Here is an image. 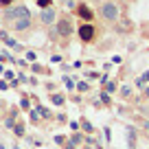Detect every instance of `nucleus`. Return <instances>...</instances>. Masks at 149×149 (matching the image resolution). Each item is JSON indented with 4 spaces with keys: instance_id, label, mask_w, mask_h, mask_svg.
I'll return each instance as SVG.
<instances>
[{
    "instance_id": "nucleus-33",
    "label": "nucleus",
    "mask_w": 149,
    "mask_h": 149,
    "mask_svg": "<svg viewBox=\"0 0 149 149\" xmlns=\"http://www.w3.org/2000/svg\"><path fill=\"white\" fill-rule=\"evenodd\" d=\"M134 86H136V88H140V90H143V88H145V81H143V77H136Z\"/></svg>"
},
{
    "instance_id": "nucleus-31",
    "label": "nucleus",
    "mask_w": 149,
    "mask_h": 149,
    "mask_svg": "<svg viewBox=\"0 0 149 149\" xmlns=\"http://www.w3.org/2000/svg\"><path fill=\"white\" fill-rule=\"evenodd\" d=\"M107 81H110V74H107V72H105V74H101V77H99V84H101V86H105Z\"/></svg>"
},
{
    "instance_id": "nucleus-13",
    "label": "nucleus",
    "mask_w": 149,
    "mask_h": 149,
    "mask_svg": "<svg viewBox=\"0 0 149 149\" xmlns=\"http://www.w3.org/2000/svg\"><path fill=\"white\" fill-rule=\"evenodd\" d=\"M29 68H31V72H35V74H51V68H46V66H42V64H29Z\"/></svg>"
},
{
    "instance_id": "nucleus-10",
    "label": "nucleus",
    "mask_w": 149,
    "mask_h": 149,
    "mask_svg": "<svg viewBox=\"0 0 149 149\" xmlns=\"http://www.w3.org/2000/svg\"><path fill=\"white\" fill-rule=\"evenodd\" d=\"M125 132H127V149H134L136 147V138H138V136H136V127L134 125H127Z\"/></svg>"
},
{
    "instance_id": "nucleus-14",
    "label": "nucleus",
    "mask_w": 149,
    "mask_h": 149,
    "mask_svg": "<svg viewBox=\"0 0 149 149\" xmlns=\"http://www.w3.org/2000/svg\"><path fill=\"white\" fill-rule=\"evenodd\" d=\"M79 125H81V130H84V134H86V136H92V134H94V125L88 121V118H81Z\"/></svg>"
},
{
    "instance_id": "nucleus-2",
    "label": "nucleus",
    "mask_w": 149,
    "mask_h": 149,
    "mask_svg": "<svg viewBox=\"0 0 149 149\" xmlns=\"http://www.w3.org/2000/svg\"><path fill=\"white\" fill-rule=\"evenodd\" d=\"M55 29H57V35L64 40L66 44H68V40L77 33V26H74V18H72V13H61L59 18H57V22H55Z\"/></svg>"
},
{
    "instance_id": "nucleus-43",
    "label": "nucleus",
    "mask_w": 149,
    "mask_h": 149,
    "mask_svg": "<svg viewBox=\"0 0 149 149\" xmlns=\"http://www.w3.org/2000/svg\"><path fill=\"white\" fill-rule=\"evenodd\" d=\"M143 97L149 99V86H145V88H143Z\"/></svg>"
},
{
    "instance_id": "nucleus-32",
    "label": "nucleus",
    "mask_w": 149,
    "mask_h": 149,
    "mask_svg": "<svg viewBox=\"0 0 149 149\" xmlns=\"http://www.w3.org/2000/svg\"><path fill=\"white\" fill-rule=\"evenodd\" d=\"M5 79H7V81H13V79H15L13 70H5Z\"/></svg>"
},
{
    "instance_id": "nucleus-7",
    "label": "nucleus",
    "mask_w": 149,
    "mask_h": 149,
    "mask_svg": "<svg viewBox=\"0 0 149 149\" xmlns=\"http://www.w3.org/2000/svg\"><path fill=\"white\" fill-rule=\"evenodd\" d=\"M72 13L77 15L81 22H94V18H97V13L92 11L90 2H84V0H79V5H77V9H74Z\"/></svg>"
},
{
    "instance_id": "nucleus-3",
    "label": "nucleus",
    "mask_w": 149,
    "mask_h": 149,
    "mask_svg": "<svg viewBox=\"0 0 149 149\" xmlns=\"http://www.w3.org/2000/svg\"><path fill=\"white\" fill-rule=\"evenodd\" d=\"M31 9H29L26 5H22V2H18V5L9 7V9H2V15H0V20L5 22V26H9L11 22H15V20L20 18H31Z\"/></svg>"
},
{
    "instance_id": "nucleus-38",
    "label": "nucleus",
    "mask_w": 149,
    "mask_h": 149,
    "mask_svg": "<svg viewBox=\"0 0 149 149\" xmlns=\"http://www.w3.org/2000/svg\"><path fill=\"white\" fill-rule=\"evenodd\" d=\"M79 123H77V121H70V130H72V132H77V130H79Z\"/></svg>"
},
{
    "instance_id": "nucleus-12",
    "label": "nucleus",
    "mask_w": 149,
    "mask_h": 149,
    "mask_svg": "<svg viewBox=\"0 0 149 149\" xmlns=\"http://www.w3.org/2000/svg\"><path fill=\"white\" fill-rule=\"evenodd\" d=\"M61 9L66 11V13H72L74 9H77V5H79V0H59Z\"/></svg>"
},
{
    "instance_id": "nucleus-34",
    "label": "nucleus",
    "mask_w": 149,
    "mask_h": 149,
    "mask_svg": "<svg viewBox=\"0 0 149 149\" xmlns=\"http://www.w3.org/2000/svg\"><path fill=\"white\" fill-rule=\"evenodd\" d=\"M103 134H105V143H110V140H112V132H110V127H103Z\"/></svg>"
},
{
    "instance_id": "nucleus-47",
    "label": "nucleus",
    "mask_w": 149,
    "mask_h": 149,
    "mask_svg": "<svg viewBox=\"0 0 149 149\" xmlns=\"http://www.w3.org/2000/svg\"><path fill=\"white\" fill-rule=\"evenodd\" d=\"M81 149H92V147H90V145H81Z\"/></svg>"
},
{
    "instance_id": "nucleus-20",
    "label": "nucleus",
    "mask_w": 149,
    "mask_h": 149,
    "mask_svg": "<svg viewBox=\"0 0 149 149\" xmlns=\"http://www.w3.org/2000/svg\"><path fill=\"white\" fill-rule=\"evenodd\" d=\"M132 92H134V88L132 86H121V90H118V94H121V99H130Z\"/></svg>"
},
{
    "instance_id": "nucleus-25",
    "label": "nucleus",
    "mask_w": 149,
    "mask_h": 149,
    "mask_svg": "<svg viewBox=\"0 0 149 149\" xmlns=\"http://www.w3.org/2000/svg\"><path fill=\"white\" fill-rule=\"evenodd\" d=\"M53 2H55V0H35L37 9H48V7H55Z\"/></svg>"
},
{
    "instance_id": "nucleus-22",
    "label": "nucleus",
    "mask_w": 149,
    "mask_h": 149,
    "mask_svg": "<svg viewBox=\"0 0 149 149\" xmlns=\"http://www.w3.org/2000/svg\"><path fill=\"white\" fill-rule=\"evenodd\" d=\"M103 90H105L107 94H112V92H116V90H118V84H116V81H107V84L103 86Z\"/></svg>"
},
{
    "instance_id": "nucleus-5",
    "label": "nucleus",
    "mask_w": 149,
    "mask_h": 149,
    "mask_svg": "<svg viewBox=\"0 0 149 149\" xmlns=\"http://www.w3.org/2000/svg\"><path fill=\"white\" fill-rule=\"evenodd\" d=\"M7 29L13 31V33H20V35H24V33H33L37 29V18H35V15H31V18H20V20H15V22H11Z\"/></svg>"
},
{
    "instance_id": "nucleus-28",
    "label": "nucleus",
    "mask_w": 149,
    "mask_h": 149,
    "mask_svg": "<svg viewBox=\"0 0 149 149\" xmlns=\"http://www.w3.org/2000/svg\"><path fill=\"white\" fill-rule=\"evenodd\" d=\"M18 0H0V9H9V7H13Z\"/></svg>"
},
{
    "instance_id": "nucleus-37",
    "label": "nucleus",
    "mask_w": 149,
    "mask_h": 149,
    "mask_svg": "<svg viewBox=\"0 0 149 149\" xmlns=\"http://www.w3.org/2000/svg\"><path fill=\"white\" fill-rule=\"evenodd\" d=\"M61 70H64V74H68L70 70H72V66H68V64H64V61H61Z\"/></svg>"
},
{
    "instance_id": "nucleus-35",
    "label": "nucleus",
    "mask_w": 149,
    "mask_h": 149,
    "mask_svg": "<svg viewBox=\"0 0 149 149\" xmlns=\"http://www.w3.org/2000/svg\"><path fill=\"white\" fill-rule=\"evenodd\" d=\"M11 86H9V81L7 79H0V90H9Z\"/></svg>"
},
{
    "instance_id": "nucleus-24",
    "label": "nucleus",
    "mask_w": 149,
    "mask_h": 149,
    "mask_svg": "<svg viewBox=\"0 0 149 149\" xmlns=\"http://www.w3.org/2000/svg\"><path fill=\"white\" fill-rule=\"evenodd\" d=\"M46 35H48V40H51V42H57V40H59V35H57V29H55V26H48V29H46Z\"/></svg>"
},
{
    "instance_id": "nucleus-9",
    "label": "nucleus",
    "mask_w": 149,
    "mask_h": 149,
    "mask_svg": "<svg viewBox=\"0 0 149 149\" xmlns=\"http://www.w3.org/2000/svg\"><path fill=\"white\" fill-rule=\"evenodd\" d=\"M0 42H2V44H7L9 48H13L15 53H22V51H24V46H22L20 42H15L13 37L9 35V31H7V29H2V31H0Z\"/></svg>"
},
{
    "instance_id": "nucleus-29",
    "label": "nucleus",
    "mask_w": 149,
    "mask_h": 149,
    "mask_svg": "<svg viewBox=\"0 0 149 149\" xmlns=\"http://www.w3.org/2000/svg\"><path fill=\"white\" fill-rule=\"evenodd\" d=\"M55 143H57V145H59V147H64V145H66V143H68V138H66V136H64V134H57V136H55Z\"/></svg>"
},
{
    "instance_id": "nucleus-18",
    "label": "nucleus",
    "mask_w": 149,
    "mask_h": 149,
    "mask_svg": "<svg viewBox=\"0 0 149 149\" xmlns=\"http://www.w3.org/2000/svg\"><path fill=\"white\" fill-rule=\"evenodd\" d=\"M29 121H31L33 125H37V123L42 121V116H40V112H37L35 107H31V110H29Z\"/></svg>"
},
{
    "instance_id": "nucleus-16",
    "label": "nucleus",
    "mask_w": 149,
    "mask_h": 149,
    "mask_svg": "<svg viewBox=\"0 0 149 149\" xmlns=\"http://www.w3.org/2000/svg\"><path fill=\"white\" fill-rule=\"evenodd\" d=\"M35 110L40 112V116H42L44 121H51V118H53V112L48 110V107H44V105H35Z\"/></svg>"
},
{
    "instance_id": "nucleus-30",
    "label": "nucleus",
    "mask_w": 149,
    "mask_h": 149,
    "mask_svg": "<svg viewBox=\"0 0 149 149\" xmlns=\"http://www.w3.org/2000/svg\"><path fill=\"white\" fill-rule=\"evenodd\" d=\"M99 77H101V74H99L97 70H88V72H86V79H99Z\"/></svg>"
},
{
    "instance_id": "nucleus-11",
    "label": "nucleus",
    "mask_w": 149,
    "mask_h": 149,
    "mask_svg": "<svg viewBox=\"0 0 149 149\" xmlns=\"http://www.w3.org/2000/svg\"><path fill=\"white\" fill-rule=\"evenodd\" d=\"M48 101H51L53 105H57V107H64V105H66V97H64L61 92H51Z\"/></svg>"
},
{
    "instance_id": "nucleus-36",
    "label": "nucleus",
    "mask_w": 149,
    "mask_h": 149,
    "mask_svg": "<svg viewBox=\"0 0 149 149\" xmlns=\"http://www.w3.org/2000/svg\"><path fill=\"white\" fill-rule=\"evenodd\" d=\"M51 61H53V64H61V61H64V57H61V55H53Z\"/></svg>"
},
{
    "instance_id": "nucleus-19",
    "label": "nucleus",
    "mask_w": 149,
    "mask_h": 149,
    "mask_svg": "<svg viewBox=\"0 0 149 149\" xmlns=\"http://www.w3.org/2000/svg\"><path fill=\"white\" fill-rule=\"evenodd\" d=\"M99 103H101V105H110V103H112V97L103 88H101V92H99Z\"/></svg>"
},
{
    "instance_id": "nucleus-23",
    "label": "nucleus",
    "mask_w": 149,
    "mask_h": 149,
    "mask_svg": "<svg viewBox=\"0 0 149 149\" xmlns=\"http://www.w3.org/2000/svg\"><path fill=\"white\" fill-rule=\"evenodd\" d=\"M20 107H22L24 112H29V110H31V99H29L26 94H22V99H20Z\"/></svg>"
},
{
    "instance_id": "nucleus-8",
    "label": "nucleus",
    "mask_w": 149,
    "mask_h": 149,
    "mask_svg": "<svg viewBox=\"0 0 149 149\" xmlns=\"http://www.w3.org/2000/svg\"><path fill=\"white\" fill-rule=\"evenodd\" d=\"M132 29H134V22H132V18H127V15H123V18L114 24V33H118V35H127V33H132Z\"/></svg>"
},
{
    "instance_id": "nucleus-27",
    "label": "nucleus",
    "mask_w": 149,
    "mask_h": 149,
    "mask_svg": "<svg viewBox=\"0 0 149 149\" xmlns=\"http://www.w3.org/2000/svg\"><path fill=\"white\" fill-rule=\"evenodd\" d=\"M24 59H26L29 64H35V61H37V53L35 51H26V53H24Z\"/></svg>"
},
{
    "instance_id": "nucleus-41",
    "label": "nucleus",
    "mask_w": 149,
    "mask_h": 149,
    "mask_svg": "<svg viewBox=\"0 0 149 149\" xmlns=\"http://www.w3.org/2000/svg\"><path fill=\"white\" fill-rule=\"evenodd\" d=\"M140 77H143V81H145V84H149V70H145V72L140 74Z\"/></svg>"
},
{
    "instance_id": "nucleus-42",
    "label": "nucleus",
    "mask_w": 149,
    "mask_h": 149,
    "mask_svg": "<svg viewBox=\"0 0 149 149\" xmlns=\"http://www.w3.org/2000/svg\"><path fill=\"white\" fill-rule=\"evenodd\" d=\"M64 149H77V145H72V143H70V140H68V143L64 145Z\"/></svg>"
},
{
    "instance_id": "nucleus-46",
    "label": "nucleus",
    "mask_w": 149,
    "mask_h": 149,
    "mask_svg": "<svg viewBox=\"0 0 149 149\" xmlns=\"http://www.w3.org/2000/svg\"><path fill=\"white\" fill-rule=\"evenodd\" d=\"M2 110H5V103H2V99H0V112H2Z\"/></svg>"
},
{
    "instance_id": "nucleus-21",
    "label": "nucleus",
    "mask_w": 149,
    "mask_h": 149,
    "mask_svg": "<svg viewBox=\"0 0 149 149\" xmlns=\"http://www.w3.org/2000/svg\"><path fill=\"white\" fill-rule=\"evenodd\" d=\"M61 81H64V86L68 90H74V86H77V81L72 79V77H68V74H64V77H61Z\"/></svg>"
},
{
    "instance_id": "nucleus-48",
    "label": "nucleus",
    "mask_w": 149,
    "mask_h": 149,
    "mask_svg": "<svg viewBox=\"0 0 149 149\" xmlns=\"http://www.w3.org/2000/svg\"><path fill=\"white\" fill-rule=\"evenodd\" d=\"M90 2H97V5H101V2H103V0H90Z\"/></svg>"
},
{
    "instance_id": "nucleus-45",
    "label": "nucleus",
    "mask_w": 149,
    "mask_h": 149,
    "mask_svg": "<svg viewBox=\"0 0 149 149\" xmlns=\"http://www.w3.org/2000/svg\"><path fill=\"white\" fill-rule=\"evenodd\" d=\"M0 72H5V64L2 61H0Z\"/></svg>"
},
{
    "instance_id": "nucleus-4",
    "label": "nucleus",
    "mask_w": 149,
    "mask_h": 149,
    "mask_svg": "<svg viewBox=\"0 0 149 149\" xmlns=\"http://www.w3.org/2000/svg\"><path fill=\"white\" fill-rule=\"evenodd\" d=\"M77 35H79V42L84 44V46H88V44H94L99 37V29L94 22H81L79 26H77Z\"/></svg>"
},
{
    "instance_id": "nucleus-44",
    "label": "nucleus",
    "mask_w": 149,
    "mask_h": 149,
    "mask_svg": "<svg viewBox=\"0 0 149 149\" xmlns=\"http://www.w3.org/2000/svg\"><path fill=\"white\" fill-rule=\"evenodd\" d=\"M143 127H145V130H149V121H143Z\"/></svg>"
},
{
    "instance_id": "nucleus-39",
    "label": "nucleus",
    "mask_w": 149,
    "mask_h": 149,
    "mask_svg": "<svg viewBox=\"0 0 149 149\" xmlns=\"http://www.w3.org/2000/svg\"><path fill=\"white\" fill-rule=\"evenodd\" d=\"M121 61H123L121 55H114V57H112V64H121Z\"/></svg>"
},
{
    "instance_id": "nucleus-26",
    "label": "nucleus",
    "mask_w": 149,
    "mask_h": 149,
    "mask_svg": "<svg viewBox=\"0 0 149 149\" xmlns=\"http://www.w3.org/2000/svg\"><path fill=\"white\" fill-rule=\"evenodd\" d=\"M74 90H77V92H88V90H90V84H88V81H77Z\"/></svg>"
},
{
    "instance_id": "nucleus-1",
    "label": "nucleus",
    "mask_w": 149,
    "mask_h": 149,
    "mask_svg": "<svg viewBox=\"0 0 149 149\" xmlns=\"http://www.w3.org/2000/svg\"><path fill=\"white\" fill-rule=\"evenodd\" d=\"M97 15L101 18L103 24L114 26V24L123 18V5L118 0H103L101 5H97Z\"/></svg>"
},
{
    "instance_id": "nucleus-17",
    "label": "nucleus",
    "mask_w": 149,
    "mask_h": 149,
    "mask_svg": "<svg viewBox=\"0 0 149 149\" xmlns=\"http://www.w3.org/2000/svg\"><path fill=\"white\" fill-rule=\"evenodd\" d=\"M68 140H70L72 145H77V147H79V145H84V140H86V134H81V132H74V134L70 136Z\"/></svg>"
},
{
    "instance_id": "nucleus-40",
    "label": "nucleus",
    "mask_w": 149,
    "mask_h": 149,
    "mask_svg": "<svg viewBox=\"0 0 149 149\" xmlns=\"http://www.w3.org/2000/svg\"><path fill=\"white\" fill-rule=\"evenodd\" d=\"M57 121H59V123H66V121H68V116H66V114H57Z\"/></svg>"
},
{
    "instance_id": "nucleus-6",
    "label": "nucleus",
    "mask_w": 149,
    "mask_h": 149,
    "mask_svg": "<svg viewBox=\"0 0 149 149\" xmlns=\"http://www.w3.org/2000/svg\"><path fill=\"white\" fill-rule=\"evenodd\" d=\"M57 18H59V13H57V9H55V7H48V9H40V13H37V22L42 24L44 29L55 26Z\"/></svg>"
},
{
    "instance_id": "nucleus-49",
    "label": "nucleus",
    "mask_w": 149,
    "mask_h": 149,
    "mask_svg": "<svg viewBox=\"0 0 149 149\" xmlns=\"http://www.w3.org/2000/svg\"><path fill=\"white\" fill-rule=\"evenodd\" d=\"M11 149H20V145H13V147H11Z\"/></svg>"
},
{
    "instance_id": "nucleus-15",
    "label": "nucleus",
    "mask_w": 149,
    "mask_h": 149,
    "mask_svg": "<svg viewBox=\"0 0 149 149\" xmlns=\"http://www.w3.org/2000/svg\"><path fill=\"white\" fill-rule=\"evenodd\" d=\"M11 132H13V136H18V138H24V136H26V127H24V123H22V121L15 123Z\"/></svg>"
},
{
    "instance_id": "nucleus-50",
    "label": "nucleus",
    "mask_w": 149,
    "mask_h": 149,
    "mask_svg": "<svg viewBox=\"0 0 149 149\" xmlns=\"http://www.w3.org/2000/svg\"><path fill=\"white\" fill-rule=\"evenodd\" d=\"M18 2H22V0H18Z\"/></svg>"
}]
</instances>
